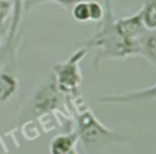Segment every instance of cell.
<instances>
[{"mask_svg":"<svg viewBox=\"0 0 156 154\" xmlns=\"http://www.w3.org/2000/svg\"><path fill=\"white\" fill-rule=\"evenodd\" d=\"M105 15L100 30L89 40L80 42L84 49H94V67L98 69L102 59H126L127 57L139 55V42L123 38L116 28V19L111 10V0H105Z\"/></svg>","mask_w":156,"mask_h":154,"instance_id":"6da1fadb","label":"cell"},{"mask_svg":"<svg viewBox=\"0 0 156 154\" xmlns=\"http://www.w3.org/2000/svg\"><path fill=\"white\" fill-rule=\"evenodd\" d=\"M72 110L77 113L78 139L87 150L99 149L115 143L127 142L129 138L107 126H105L88 108L85 102L77 97L71 102Z\"/></svg>","mask_w":156,"mask_h":154,"instance_id":"7a4b0ae2","label":"cell"},{"mask_svg":"<svg viewBox=\"0 0 156 154\" xmlns=\"http://www.w3.org/2000/svg\"><path fill=\"white\" fill-rule=\"evenodd\" d=\"M88 50L84 47L77 49L67 59L54 65V80L58 91L69 99L79 97V86L82 82V72L79 64Z\"/></svg>","mask_w":156,"mask_h":154,"instance_id":"3957f363","label":"cell"},{"mask_svg":"<svg viewBox=\"0 0 156 154\" xmlns=\"http://www.w3.org/2000/svg\"><path fill=\"white\" fill-rule=\"evenodd\" d=\"M65 97L57 89L54 78L40 86L33 97V108L37 114H48L57 109Z\"/></svg>","mask_w":156,"mask_h":154,"instance_id":"277c9868","label":"cell"},{"mask_svg":"<svg viewBox=\"0 0 156 154\" xmlns=\"http://www.w3.org/2000/svg\"><path fill=\"white\" fill-rule=\"evenodd\" d=\"M156 99V82L150 87L130 91L118 95H105L99 97L100 103H133L143 101H155Z\"/></svg>","mask_w":156,"mask_h":154,"instance_id":"5b68a950","label":"cell"},{"mask_svg":"<svg viewBox=\"0 0 156 154\" xmlns=\"http://www.w3.org/2000/svg\"><path fill=\"white\" fill-rule=\"evenodd\" d=\"M78 139L77 131H72L68 133H62L55 136L49 143V153L50 154H68L72 149L76 148Z\"/></svg>","mask_w":156,"mask_h":154,"instance_id":"8992f818","label":"cell"},{"mask_svg":"<svg viewBox=\"0 0 156 154\" xmlns=\"http://www.w3.org/2000/svg\"><path fill=\"white\" fill-rule=\"evenodd\" d=\"M139 55L156 67V30L145 32L139 39Z\"/></svg>","mask_w":156,"mask_h":154,"instance_id":"52a82bcc","label":"cell"},{"mask_svg":"<svg viewBox=\"0 0 156 154\" xmlns=\"http://www.w3.org/2000/svg\"><path fill=\"white\" fill-rule=\"evenodd\" d=\"M18 90L17 78L9 72H0V104L11 99Z\"/></svg>","mask_w":156,"mask_h":154,"instance_id":"ba28073f","label":"cell"},{"mask_svg":"<svg viewBox=\"0 0 156 154\" xmlns=\"http://www.w3.org/2000/svg\"><path fill=\"white\" fill-rule=\"evenodd\" d=\"M138 12L143 27L149 32L156 30V0H145Z\"/></svg>","mask_w":156,"mask_h":154,"instance_id":"9c48e42d","label":"cell"},{"mask_svg":"<svg viewBox=\"0 0 156 154\" xmlns=\"http://www.w3.org/2000/svg\"><path fill=\"white\" fill-rule=\"evenodd\" d=\"M71 15L77 22H88L89 21V10H88V1L83 0L74 4L71 7Z\"/></svg>","mask_w":156,"mask_h":154,"instance_id":"30bf717a","label":"cell"},{"mask_svg":"<svg viewBox=\"0 0 156 154\" xmlns=\"http://www.w3.org/2000/svg\"><path fill=\"white\" fill-rule=\"evenodd\" d=\"M88 10H89V21L100 22L105 15V7L96 0L88 1Z\"/></svg>","mask_w":156,"mask_h":154,"instance_id":"8fae6325","label":"cell"},{"mask_svg":"<svg viewBox=\"0 0 156 154\" xmlns=\"http://www.w3.org/2000/svg\"><path fill=\"white\" fill-rule=\"evenodd\" d=\"M15 4L12 0H0V25L9 18Z\"/></svg>","mask_w":156,"mask_h":154,"instance_id":"7c38bea8","label":"cell"},{"mask_svg":"<svg viewBox=\"0 0 156 154\" xmlns=\"http://www.w3.org/2000/svg\"><path fill=\"white\" fill-rule=\"evenodd\" d=\"M46 1H51V2H55V4H58L63 7H72L74 4L79 2V1H83V0H40L39 2H46Z\"/></svg>","mask_w":156,"mask_h":154,"instance_id":"4fadbf2b","label":"cell"},{"mask_svg":"<svg viewBox=\"0 0 156 154\" xmlns=\"http://www.w3.org/2000/svg\"><path fill=\"white\" fill-rule=\"evenodd\" d=\"M68 154H79V153H78V150H77V148H74V149H72V150H71V152H69Z\"/></svg>","mask_w":156,"mask_h":154,"instance_id":"5bb4252c","label":"cell"}]
</instances>
